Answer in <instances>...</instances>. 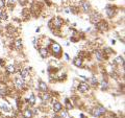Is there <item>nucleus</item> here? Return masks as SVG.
<instances>
[{"label":"nucleus","instance_id":"nucleus-29","mask_svg":"<svg viewBox=\"0 0 125 118\" xmlns=\"http://www.w3.org/2000/svg\"><path fill=\"white\" fill-rule=\"evenodd\" d=\"M53 118H61V117H58V116H54Z\"/></svg>","mask_w":125,"mask_h":118},{"label":"nucleus","instance_id":"nucleus-2","mask_svg":"<svg viewBox=\"0 0 125 118\" xmlns=\"http://www.w3.org/2000/svg\"><path fill=\"white\" fill-rule=\"evenodd\" d=\"M15 84H16V87H17L18 89H23L24 88V81L22 80L21 77H19V78H16L15 80Z\"/></svg>","mask_w":125,"mask_h":118},{"label":"nucleus","instance_id":"nucleus-17","mask_svg":"<svg viewBox=\"0 0 125 118\" xmlns=\"http://www.w3.org/2000/svg\"><path fill=\"white\" fill-rule=\"evenodd\" d=\"M90 82H91V84H92L93 86H96L97 84H98V81H97V78H96L95 76L91 77V80H90Z\"/></svg>","mask_w":125,"mask_h":118},{"label":"nucleus","instance_id":"nucleus-19","mask_svg":"<svg viewBox=\"0 0 125 118\" xmlns=\"http://www.w3.org/2000/svg\"><path fill=\"white\" fill-rule=\"evenodd\" d=\"M96 58H97V60L98 61H102L103 60V57H102V54H101L100 51H96Z\"/></svg>","mask_w":125,"mask_h":118},{"label":"nucleus","instance_id":"nucleus-22","mask_svg":"<svg viewBox=\"0 0 125 118\" xmlns=\"http://www.w3.org/2000/svg\"><path fill=\"white\" fill-rule=\"evenodd\" d=\"M42 99L44 100V101H47V100H49V99H50V95H49V94H47V93H45L44 95L42 96Z\"/></svg>","mask_w":125,"mask_h":118},{"label":"nucleus","instance_id":"nucleus-6","mask_svg":"<svg viewBox=\"0 0 125 118\" xmlns=\"http://www.w3.org/2000/svg\"><path fill=\"white\" fill-rule=\"evenodd\" d=\"M73 64L76 67H81V65H83V59L81 58H75L73 60Z\"/></svg>","mask_w":125,"mask_h":118},{"label":"nucleus","instance_id":"nucleus-28","mask_svg":"<svg viewBox=\"0 0 125 118\" xmlns=\"http://www.w3.org/2000/svg\"><path fill=\"white\" fill-rule=\"evenodd\" d=\"M19 1H20V3H21V4H23V5L26 3V0H19Z\"/></svg>","mask_w":125,"mask_h":118},{"label":"nucleus","instance_id":"nucleus-18","mask_svg":"<svg viewBox=\"0 0 125 118\" xmlns=\"http://www.w3.org/2000/svg\"><path fill=\"white\" fill-rule=\"evenodd\" d=\"M0 19H1V20H6L7 19V14L5 12H1V14H0Z\"/></svg>","mask_w":125,"mask_h":118},{"label":"nucleus","instance_id":"nucleus-8","mask_svg":"<svg viewBox=\"0 0 125 118\" xmlns=\"http://www.w3.org/2000/svg\"><path fill=\"white\" fill-rule=\"evenodd\" d=\"M81 7H83V10L84 12H89L90 11V3L88 1H81Z\"/></svg>","mask_w":125,"mask_h":118},{"label":"nucleus","instance_id":"nucleus-25","mask_svg":"<svg viewBox=\"0 0 125 118\" xmlns=\"http://www.w3.org/2000/svg\"><path fill=\"white\" fill-rule=\"evenodd\" d=\"M66 107L68 108V110L72 109V105H70V103H69V100H68V99H66Z\"/></svg>","mask_w":125,"mask_h":118},{"label":"nucleus","instance_id":"nucleus-7","mask_svg":"<svg viewBox=\"0 0 125 118\" xmlns=\"http://www.w3.org/2000/svg\"><path fill=\"white\" fill-rule=\"evenodd\" d=\"M20 75H21V78H22V80H25V78H27V77H28V75H29L28 69H23L22 71L20 72Z\"/></svg>","mask_w":125,"mask_h":118},{"label":"nucleus","instance_id":"nucleus-13","mask_svg":"<svg viewBox=\"0 0 125 118\" xmlns=\"http://www.w3.org/2000/svg\"><path fill=\"white\" fill-rule=\"evenodd\" d=\"M6 71L7 72H9V73H14L15 71H16V68H15V66L14 65H9V66H7L6 67Z\"/></svg>","mask_w":125,"mask_h":118},{"label":"nucleus","instance_id":"nucleus-24","mask_svg":"<svg viewBox=\"0 0 125 118\" xmlns=\"http://www.w3.org/2000/svg\"><path fill=\"white\" fill-rule=\"evenodd\" d=\"M101 88H102L103 90L104 89H107V82H105V81L101 82Z\"/></svg>","mask_w":125,"mask_h":118},{"label":"nucleus","instance_id":"nucleus-16","mask_svg":"<svg viewBox=\"0 0 125 118\" xmlns=\"http://www.w3.org/2000/svg\"><path fill=\"white\" fill-rule=\"evenodd\" d=\"M15 47H16V49H18V50H20L22 48V41L21 40H17L15 42Z\"/></svg>","mask_w":125,"mask_h":118},{"label":"nucleus","instance_id":"nucleus-23","mask_svg":"<svg viewBox=\"0 0 125 118\" xmlns=\"http://www.w3.org/2000/svg\"><path fill=\"white\" fill-rule=\"evenodd\" d=\"M16 2H17V0H9V1H7V4H9V6L11 7L16 4Z\"/></svg>","mask_w":125,"mask_h":118},{"label":"nucleus","instance_id":"nucleus-26","mask_svg":"<svg viewBox=\"0 0 125 118\" xmlns=\"http://www.w3.org/2000/svg\"><path fill=\"white\" fill-rule=\"evenodd\" d=\"M5 5V1L4 0H0V9H3Z\"/></svg>","mask_w":125,"mask_h":118},{"label":"nucleus","instance_id":"nucleus-12","mask_svg":"<svg viewBox=\"0 0 125 118\" xmlns=\"http://www.w3.org/2000/svg\"><path fill=\"white\" fill-rule=\"evenodd\" d=\"M39 89H40L41 91H43V92H46V90H47V85L45 84V83L41 82L40 84H39Z\"/></svg>","mask_w":125,"mask_h":118},{"label":"nucleus","instance_id":"nucleus-1","mask_svg":"<svg viewBox=\"0 0 125 118\" xmlns=\"http://www.w3.org/2000/svg\"><path fill=\"white\" fill-rule=\"evenodd\" d=\"M105 112V110L103 108H95V109H93V111H92V114H93V116H95V117H99L101 116L102 114Z\"/></svg>","mask_w":125,"mask_h":118},{"label":"nucleus","instance_id":"nucleus-9","mask_svg":"<svg viewBox=\"0 0 125 118\" xmlns=\"http://www.w3.org/2000/svg\"><path fill=\"white\" fill-rule=\"evenodd\" d=\"M97 27H98L100 30L103 31V30H106L107 29V24L105 22H101V23H99V24L97 23Z\"/></svg>","mask_w":125,"mask_h":118},{"label":"nucleus","instance_id":"nucleus-3","mask_svg":"<svg viewBox=\"0 0 125 118\" xmlns=\"http://www.w3.org/2000/svg\"><path fill=\"white\" fill-rule=\"evenodd\" d=\"M78 90H79L80 92L84 93V92H87L88 90H89V87H88L87 84H84V83H80L79 86H78Z\"/></svg>","mask_w":125,"mask_h":118},{"label":"nucleus","instance_id":"nucleus-27","mask_svg":"<svg viewBox=\"0 0 125 118\" xmlns=\"http://www.w3.org/2000/svg\"><path fill=\"white\" fill-rule=\"evenodd\" d=\"M62 117L67 118V117H68V113L66 112V111H62Z\"/></svg>","mask_w":125,"mask_h":118},{"label":"nucleus","instance_id":"nucleus-14","mask_svg":"<svg viewBox=\"0 0 125 118\" xmlns=\"http://www.w3.org/2000/svg\"><path fill=\"white\" fill-rule=\"evenodd\" d=\"M0 109H1L2 111H5V112H9L10 111V107L5 103H2L1 105H0Z\"/></svg>","mask_w":125,"mask_h":118},{"label":"nucleus","instance_id":"nucleus-20","mask_svg":"<svg viewBox=\"0 0 125 118\" xmlns=\"http://www.w3.org/2000/svg\"><path fill=\"white\" fill-rule=\"evenodd\" d=\"M29 104L31 105V106H33L34 105V103H36V98H34V96L32 95V94H31V95H30V98H29Z\"/></svg>","mask_w":125,"mask_h":118},{"label":"nucleus","instance_id":"nucleus-4","mask_svg":"<svg viewBox=\"0 0 125 118\" xmlns=\"http://www.w3.org/2000/svg\"><path fill=\"white\" fill-rule=\"evenodd\" d=\"M52 50H53V53L54 54H58V53H61V46L57 44V43H54V44H52Z\"/></svg>","mask_w":125,"mask_h":118},{"label":"nucleus","instance_id":"nucleus-11","mask_svg":"<svg viewBox=\"0 0 125 118\" xmlns=\"http://www.w3.org/2000/svg\"><path fill=\"white\" fill-rule=\"evenodd\" d=\"M23 115H24L25 118H31L32 117V113H31V111L29 109H26L24 111V113H23Z\"/></svg>","mask_w":125,"mask_h":118},{"label":"nucleus","instance_id":"nucleus-10","mask_svg":"<svg viewBox=\"0 0 125 118\" xmlns=\"http://www.w3.org/2000/svg\"><path fill=\"white\" fill-rule=\"evenodd\" d=\"M91 22L92 23H94V24H97L98 23V21H99V17H98V15H92V17H91Z\"/></svg>","mask_w":125,"mask_h":118},{"label":"nucleus","instance_id":"nucleus-21","mask_svg":"<svg viewBox=\"0 0 125 118\" xmlns=\"http://www.w3.org/2000/svg\"><path fill=\"white\" fill-rule=\"evenodd\" d=\"M115 63H117V64H119V65H121V64H123V58H121V57H118L115 60Z\"/></svg>","mask_w":125,"mask_h":118},{"label":"nucleus","instance_id":"nucleus-5","mask_svg":"<svg viewBox=\"0 0 125 118\" xmlns=\"http://www.w3.org/2000/svg\"><path fill=\"white\" fill-rule=\"evenodd\" d=\"M62 104L57 103V101H55V103L53 104V111L54 112H60V111H62Z\"/></svg>","mask_w":125,"mask_h":118},{"label":"nucleus","instance_id":"nucleus-15","mask_svg":"<svg viewBox=\"0 0 125 118\" xmlns=\"http://www.w3.org/2000/svg\"><path fill=\"white\" fill-rule=\"evenodd\" d=\"M40 54L42 56V58H46V57H48V51H47L46 48H41L40 49Z\"/></svg>","mask_w":125,"mask_h":118}]
</instances>
